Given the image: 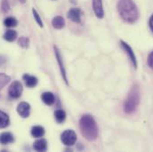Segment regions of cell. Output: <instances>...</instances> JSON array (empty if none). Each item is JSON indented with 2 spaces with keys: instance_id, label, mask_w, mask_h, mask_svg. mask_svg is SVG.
I'll return each instance as SVG.
<instances>
[{
  "instance_id": "cell-1",
  "label": "cell",
  "mask_w": 153,
  "mask_h": 152,
  "mask_svg": "<svg viewBox=\"0 0 153 152\" xmlns=\"http://www.w3.org/2000/svg\"><path fill=\"white\" fill-rule=\"evenodd\" d=\"M117 12L121 19L126 23H134L139 18V11L133 0H118Z\"/></svg>"
},
{
  "instance_id": "cell-2",
  "label": "cell",
  "mask_w": 153,
  "mask_h": 152,
  "mask_svg": "<svg viewBox=\"0 0 153 152\" xmlns=\"http://www.w3.org/2000/svg\"><path fill=\"white\" fill-rule=\"evenodd\" d=\"M79 128L81 134L87 141H94L98 136V126L93 116L83 115L79 120Z\"/></svg>"
},
{
  "instance_id": "cell-3",
  "label": "cell",
  "mask_w": 153,
  "mask_h": 152,
  "mask_svg": "<svg viewBox=\"0 0 153 152\" xmlns=\"http://www.w3.org/2000/svg\"><path fill=\"white\" fill-rule=\"evenodd\" d=\"M140 104V90L138 85H134L128 94L126 98L124 104H123V110L124 112L127 115H131L134 113Z\"/></svg>"
},
{
  "instance_id": "cell-4",
  "label": "cell",
  "mask_w": 153,
  "mask_h": 152,
  "mask_svg": "<svg viewBox=\"0 0 153 152\" xmlns=\"http://www.w3.org/2000/svg\"><path fill=\"white\" fill-rule=\"evenodd\" d=\"M61 141L66 146H73L76 142V133L73 130H66L62 133Z\"/></svg>"
},
{
  "instance_id": "cell-5",
  "label": "cell",
  "mask_w": 153,
  "mask_h": 152,
  "mask_svg": "<svg viewBox=\"0 0 153 152\" xmlns=\"http://www.w3.org/2000/svg\"><path fill=\"white\" fill-rule=\"evenodd\" d=\"M22 92H23V87H22V85L19 81L13 82L8 89V94L13 99L20 98L22 96Z\"/></svg>"
},
{
  "instance_id": "cell-6",
  "label": "cell",
  "mask_w": 153,
  "mask_h": 152,
  "mask_svg": "<svg viewBox=\"0 0 153 152\" xmlns=\"http://www.w3.org/2000/svg\"><path fill=\"white\" fill-rule=\"evenodd\" d=\"M120 45L123 48V50L125 51V53L127 54V56H128L129 60L131 61V62H132L133 66L134 67V69H137V59H136V56H135L132 47L126 42H125L123 40H120Z\"/></svg>"
},
{
  "instance_id": "cell-7",
  "label": "cell",
  "mask_w": 153,
  "mask_h": 152,
  "mask_svg": "<svg viewBox=\"0 0 153 152\" xmlns=\"http://www.w3.org/2000/svg\"><path fill=\"white\" fill-rule=\"evenodd\" d=\"M53 49H54V53H55L56 60L58 62V64L60 65L59 67H60V70H61V73H62V76L63 80L65 81L66 85H69L67 75H66V70H65V68H64V64H63V61H62V57L61 55V53H60V51H59L57 46H54Z\"/></svg>"
},
{
  "instance_id": "cell-8",
  "label": "cell",
  "mask_w": 153,
  "mask_h": 152,
  "mask_svg": "<svg viewBox=\"0 0 153 152\" xmlns=\"http://www.w3.org/2000/svg\"><path fill=\"white\" fill-rule=\"evenodd\" d=\"M93 9L95 16L98 19H102L104 17L102 0H93Z\"/></svg>"
},
{
  "instance_id": "cell-9",
  "label": "cell",
  "mask_w": 153,
  "mask_h": 152,
  "mask_svg": "<svg viewBox=\"0 0 153 152\" xmlns=\"http://www.w3.org/2000/svg\"><path fill=\"white\" fill-rule=\"evenodd\" d=\"M17 112L22 117L26 118L30 116V105L25 102H22L17 106Z\"/></svg>"
},
{
  "instance_id": "cell-10",
  "label": "cell",
  "mask_w": 153,
  "mask_h": 152,
  "mask_svg": "<svg viewBox=\"0 0 153 152\" xmlns=\"http://www.w3.org/2000/svg\"><path fill=\"white\" fill-rule=\"evenodd\" d=\"M68 18L75 23L81 22V11L78 8H71L68 12Z\"/></svg>"
},
{
  "instance_id": "cell-11",
  "label": "cell",
  "mask_w": 153,
  "mask_h": 152,
  "mask_svg": "<svg viewBox=\"0 0 153 152\" xmlns=\"http://www.w3.org/2000/svg\"><path fill=\"white\" fill-rule=\"evenodd\" d=\"M26 85L30 88H32V87H35L37 85H38V78L34 76H30L29 74H24L22 76Z\"/></svg>"
},
{
  "instance_id": "cell-12",
  "label": "cell",
  "mask_w": 153,
  "mask_h": 152,
  "mask_svg": "<svg viewBox=\"0 0 153 152\" xmlns=\"http://www.w3.org/2000/svg\"><path fill=\"white\" fill-rule=\"evenodd\" d=\"M41 99L46 105H53L55 102L54 94L51 92H45L41 95Z\"/></svg>"
},
{
  "instance_id": "cell-13",
  "label": "cell",
  "mask_w": 153,
  "mask_h": 152,
  "mask_svg": "<svg viewBox=\"0 0 153 152\" xmlns=\"http://www.w3.org/2000/svg\"><path fill=\"white\" fill-rule=\"evenodd\" d=\"M33 148L37 151H45L46 149H47V142L45 139H42V138L38 139L34 142Z\"/></svg>"
},
{
  "instance_id": "cell-14",
  "label": "cell",
  "mask_w": 153,
  "mask_h": 152,
  "mask_svg": "<svg viewBox=\"0 0 153 152\" xmlns=\"http://www.w3.org/2000/svg\"><path fill=\"white\" fill-rule=\"evenodd\" d=\"M52 25L56 30H62L65 26V21L62 16H55L52 21Z\"/></svg>"
},
{
  "instance_id": "cell-15",
  "label": "cell",
  "mask_w": 153,
  "mask_h": 152,
  "mask_svg": "<svg viewBox=\"0 0 153 152\" xmlns=\"http://www.w3.org/2000/svg\"><path fill=\"white\" fill-rule=\"evenodd\" d=\"M13 142V136L9 132H4L0 134V143L1 144H8Z\"/></svg>"
},
{
  "instance_id": "cell-16",
  "label": "cell",
  "mask_w": 153,
  "mask_h": 152,
  "mask_svg": "<svg viewBox=\"0 0 153 152\" xmlns=\"http://www.w3.org/2000/svg\"><path fill=\"white\" fill-rule=\"evenodd\" d=\"M10 118L5 112L0 110V129L5 128L9 125Z\"/></svg>"
},
{
  "instance_id": "cell-17",
  "label": "cell",
  "mask_w": 153,
  "mask_h": 152,
  "mask_svg": "<svg viewBox=\"0 0 153 152\" xmlns=\"http://www.w3.org/2000/svg\"><path fill=\"white\" fill-rule=\"evenodd\" d=\"M45 134V129L44 127L40 126V125H36L33 126L31 128V135L35 138H40L42 136H44Z\"/></svg>"
},
{
  "instance_id": "cell-18",
  "label": "cell",
  "mask_w": 153,
  "mask_h": 152,
  "mask_svg": "<svg viewBox=\"0 0 153 152\" xmlns=\"http://www.w3.org/2000/svg\"><path fill=\"white\" fill-rule=\"evenodd\" d=\"M17 38V32L13 30H8L4 34V39L8 42H13Z\"/></svg>"
},
{
  "instance_id": "cell-19",
  "label": "cell",
  "mask_w": 153,
  "mask_h": 152,
  "mask_svg": "<svg viewBox=\"0 0 153 152\" xmlns=\"http://www.w3.org/2000/svg\"><path fill=\"white\" fill-rule=\"evenodd\" d=\"M54 117H55V120L59 124H61V123H62L66 119V113L62 110H57L54 112Z\"/></svg>"
},
{
  "instance_id": "cell-20",
  "label": "cell",
  "mask_w": 153,
  "mask_h": 152,
  "mask_svg": "<svg viewBox=\"0 0 153 152\" xmlns=\"http://www.w3.org/2000/svg\"><path fill=\"white\" fill-rule=\"evenodd\" d=\"M17 23H18L17 20H16L15 18H13V17H7V18H5L4 21V26H6V27H8V28L15 27V26L17 25Z\"/></svg>"
},
{
  "instance_id": "cell-21",
  "label": "cell",
  "mask_w": 153,
  "mask_h": 152,
  "mask_svg": "<svg viewBox=\"0 0 153 152\" xmlns=\"http://www.w3.org/2000/svg\"><path fill=\"white\" fill-rule=\"evenodd\" d=\"M10 80H11L10 76L4 73H0V90H2L10 82Z\"/></svg>"
},
{
  "instance_id": "cell-22",
  "label": "cell",
  "mask_w": 153,
  "mask_h": 152,
  "mask_svg": "<svg viewBox=\"0 0 153 152\" xmlns=\"http://www.w3.org/2000/svg\"><path fill=\"white\" fill-rule=\"evenodd\" d=\"M29 44H30V41H29V38H28L22 37V38H20V39H19V44L22 47L27 48L29 46Z\"/></svg>"
},
{
  "instance_id": "cell-23",
  "label": "cell",
  "mask_w": 153,
  "mask_h": 152,
  "mask_svg": "<svg viewBox=\"0 0 153 152\" xmlns=\"http://www.w3.org/2000/svg\"><path fill=\"white\" fill-rule=\"evenodd\" d=\"M32 13H33V15H34V18L36 19V22H37V23L38 24V26L39 27H41V28H43V22H42V20H41V18H40V16H39V14L38 13V12L36 11V9H32Z\"/></svg>"
},
{
  "instance_id": "cell-24",
  "label": "cell",
  "mask_w": 153,
  "mask_h": 152,
  "mask_svg": "<svg viewBox=\"0 0 153 152\" xmlns=\"http://www.w3.org/2000/svg\"><path fill=\"white\" fill-rule=\"evenodd\" d=\"M147 64H148L149 68H151L152 70H153V51L149 54V56H148Z\"/></svg>"
},
{
  "instance_id": "cell-25",
  "label": "cell",
  "mask_w": 153,
  "mask_h": 152,
  "mask_svg": "<svg viewBox=\"0 0 153 152\" xmlns=\"http://www.w3.org/2000/svg\"><path fill=\"white\" fill-rule=\"evenodd\" d=\"M149 27H150L151 30L152 31L153 33V14L151 16V18L149 20Z\"/></svg>"
},
{
  "instance_id": "cell-26",
  "label": "cell",
  "mask_w": 153,
  "mask_h": 152,
  "mask_svg": "<svg viewBox=\"0 0 153 152\" xmlns=\"http://www.w3.org/2000/svg\"><path fill=\"white\" fill-rule=\"evenodd\" d=\"M20 1H21L22 3H25V1H26V0H20Z\"/></svg>"
}]
</instances>
